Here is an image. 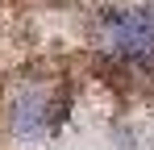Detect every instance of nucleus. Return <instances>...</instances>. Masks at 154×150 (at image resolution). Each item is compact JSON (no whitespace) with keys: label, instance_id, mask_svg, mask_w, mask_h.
<instances>
[{"label":"nucleus","instance_id":"obj_2","mask_svg":"<svg viewBox=\"0 0 154 150\" xmlns=\"http://www.w3.org/2000/svg\"><path fill=\"white\" fill-rule=\"evenodd\" d=\"M58 92L50 83H29L21 88V96L13 100V129L17 133H46L58 117Z\"/></svg>","mask_w":154,"mask_h":150},{"label":"nucleus","instance_id":"obj_1","mask_svg":"<svg viewBox=\"0 0 154 150\" xmlns=\"http://www.w3.org/2000/svg\"><path fill=\"white\" fill-rule=\"evenodd\" d=\"M96 50L112 67L154 75V13L146 8H108L96 17Z\"/></svg>","mask_w":154,"mask_h":150}]
</instances>
